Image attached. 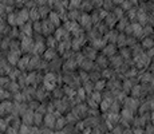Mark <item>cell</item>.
<instances>
[{"label":"cell","instance_id":"6da1fadb","mask_svg":"<svg viewBox=\"0 0 154 134\" xmlns=\"http://www.w3.org/2000/svg\"><path fill=\"white\" fill-rule=\"evenodd\" d=\"M103 54H105V55H107V56H110V55H112V54H115L114 44H110V46L105 47V48H103Z\"/></svg>","mask_w":154,"mask_h":134},{"label":"cell","instance_id":"7a4b0ae2","mask_svg":"<svg viewBox=\"0 0 154 134\" xmlns=\"http://www.w3.org/2000/svg\"><path fill=\"white\" fill-rule=\"evenodd\" d=\"M85 52H87V54H85V55L87 56L90 61H91V59H94V58L97 56V55H95V54H97L95 48H85Z\"/></svg>","mask_w":154,"mask_h":134},{"label":"cell","instance_id":"3957f363","mask_svg":"<svg viewBox=\"0 0 154 134\" xmlns=\"http://www.w3.org/2000/svg\"><path fill=\"white\" fill-rule=\"evenodd\" d=\"M142 46L143 47H146V48H153L154 47V40L153 39H150V38H145L143 39V43H142Z\"/></svg>","mask_w":154,"mask_h":134},{"label":"cell","instance_id":"277c9868","mask_svg":"<svg viewBox=\"0 0 154 134\" xmlns=\"http://www.w3.org/2000/svg\"><path fill=\"white\" fill-rule=\"evenodd\" d=\"M97 63H98L100 67H107L109 61H107V59H106V58H103V56H99V58H98V61H97Z\"/></svg>","mask_w":154,"mask_h":134},{"label":"cell","instance_id":"5b68a950","mask_svg":"<svg viewBox=\"0 0 154 134\" xmlns=\"http://www.w3.org/2000/svg\"><path fill=\"white\" fill-rule=\"evenodd\" d=\"M85 68V70H91V68L94 67V63L93 61H90V59H86V61L83 62V66H82Z\"/></svg>","mask_w":154,"mask_h":134},{"label":"cell","instance_id":"8992f818","mask_svg":"<svg viewBox=\"0 0 154 134\" xmlns=\"http://www.w3.org/2000/svg\"><path fill=\"white\" fill-rule=\"evenodd\" d=\"M91 7H93V3H90V2H86V3H82L81 4L82 11H90Z\"/></svg>","mask_w":154,"mask_h":134},{"label":"cell","instance_id":"52a82bcc","mask_svg":"<svg viewBox=\"0 0 154 134\" xmlns=\"http://www.w3.org/2000/svg\"><path fill=\"white\" fill-rule=\"evenodd\" d=\"M117 43L119 44V46H123V44H126V38H125V35H123V34H119V35H118Z\"/></svg>","mask_w":154,"mask_h":134},{"label":"cell","instance_id":"ba28073f","mask_svg":"<svg viewBox=\"0 0 154 134\" xmlns=\"http://www.w3.org/2000/svg\"><path fill=\"white\" fill-rule=\"evenodd\" d=\"M55 121H56V118H54L52 115H47V117H46V123L48 125V126H50V125H51V126H54Z\"/></svg>","mask_w":154,"mask_h":134},{"label":"cell","instance_id":"9c48e42d","mask_svg":"<svg viewBox=\"0 0 154 134\" xmlns=\"http://www.w3.org/2000/svg\"><path fill=\"white\" fill-rule=\"evenodd\" d=\"M46 54H47V55H46V58H50V59H54L55 58V51H54V50H47V51H46Z\"/></svg>","mask_w":154,"mask_h":134},{"label":"cell","instance_id":"30bf717a","mask_svg":"<svg viewBox=\"0 0 154 134\" xmlns=\"http://www.w3.org/2000/svg\"><path fill=\"white\" fill-rule=\"evenodd\" d=\"M85 89H86V91H87V93H90L91 89H94V87H91V83L88 82V80H86V83H85Z\"/></svg>","mask_w":154,"mask_h":134},{"label":"cell","instance_id":"8fae6325","mask_svg":"<svg viewBox=\"0 0 154 134\" xmlns=\"http://www.w3.org/2000/svg\"><path fill=\"white\" fill-rule=\"evenodd\" d=\"M105 82H97V90H102V89H105Z\"/></svg>","mask_w":154,"mask_h":134},{"label":"cell","instance_id":"7c38bea8","mask_svg":"<svg viewBox=\"0 0 154 134\" xmlns=\"http://www.w3.org/2000/svg\"><path fill=\"white\" fill-rule=\"evenodd\" d=\"M107 106H109V105H107V102H106V101L100 103V109H102L103 111H106V110H107Z\"/></svg>","mask_w":154,"mask_h":134},{"label":"cell","instance_id":"4fadbf2b","mask_svg":"<svg viewBox=\"0 0 154 134\" xmlns=\"http://www.w3.org/2000/svg\"><path fill=\"white\" fill-rule=\"evenodd\" d=\"M91 97H93L94 98V99H95V101H100V95H99V93H95V94H94V95H91Z\"/></svg>","mask_w":154,"mask_h":134},{"label":"cell","instance_id":"5bb4252c","mask_svg":"<svg viewBox=\"0 0 154 134\" xmlns=\"http://www.w3.org/2000/svg\"><path fill=\"white\" fill-rule=\"evenodd\" d=\"M153 121H154V113H153Z\"/></svg>","mask_w":154,"mask_h":134}]
</instances>
